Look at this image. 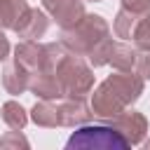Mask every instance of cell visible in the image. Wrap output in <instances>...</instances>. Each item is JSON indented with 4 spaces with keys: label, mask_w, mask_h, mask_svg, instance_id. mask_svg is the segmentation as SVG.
Masks as SVG:
<instances>
[{
    "label": "cell",
    "mask_w": 150,
    "mask_h": 150,
    "mask_svg": "<svg viewBox=\"0 0 150 150\" xmlns=\"http://www.w3.org/2000/svg\"><path fill=\"white\" fill-rule=\"evenodd\" d=\"M68 148H103V150H112V148H127V141L117 131L96 124V127L77 129L70 136Z\"/></svg>",
    "instance_id": "1"
}]
</instances>
